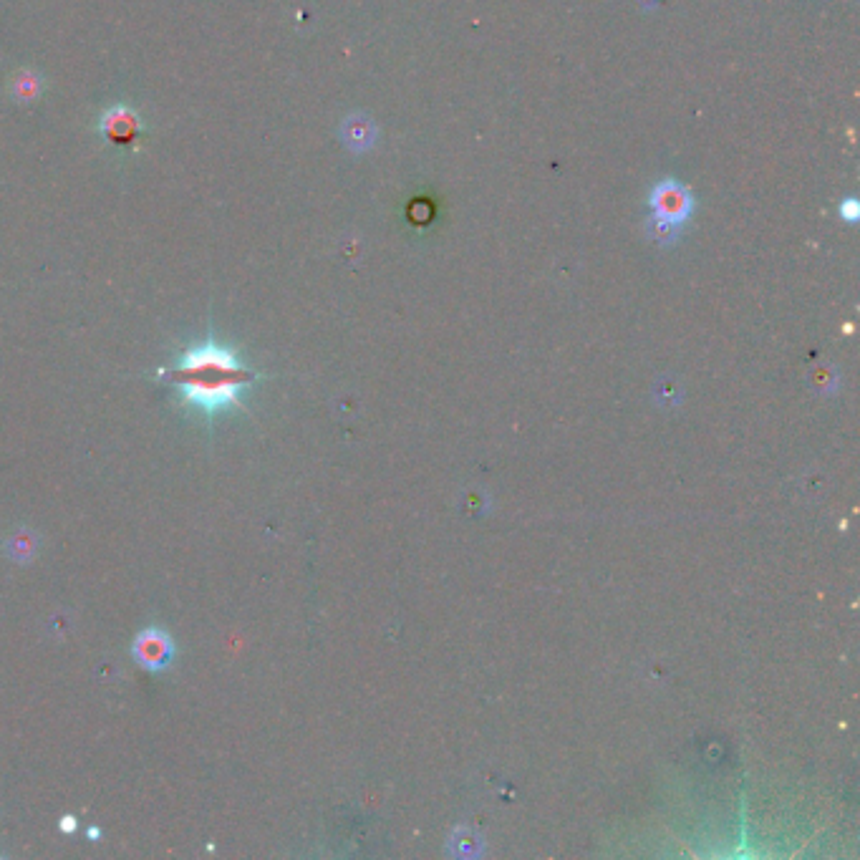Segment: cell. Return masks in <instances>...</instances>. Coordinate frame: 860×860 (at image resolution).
I'll list each match as a JSON object with an SVG mask.
<instances>
[{"mask_svg":"<svg viewBox=\"0 0 860 860\" xmlns=\"http://www.w3.org/2000/svg\"><path fill=\"white\" fill-rule=\"evenodd\" d=\"M164 379L180 389L185 401L205 412H217L227 404H240V391L253 384V371L220 346H200L187 351L180 364L164 371Z\"/></svg>","mask_w":860,"mask_h":860,"instance_id":"obj_1","label":"cell"},{"mask_svg":"<svg viewBox=\"0 0 860 860\" xmlns=\"http://www.w3.org/2000/svg\"><path fill=\"white\" fill-rule=\"evenodd\" d=\"M649 207L651 215H659L664 220L676 222V225H686L697 212V197H694L692 187H686L684 182L674 180V177H666L651 187Z\"/></svg>","mask_w":860,"mask_h":860,"instance_id":"obj_2","label":"cell"},{"mask_svg":"<svg viewBox=\"0 0 860 860\" xmlns=\"http://www.w3.org/2000/svg\"><path fill=\"white\" fill-rule=\"evenodd\" d=\"M101 134L117 147H132L142 137V119L129 106H111L101 117Z\"/></svg>","mask_w":860,"mask_h":860,"instance_id":"obj_3","label":"cell"},{"mask_svg":"<svg viewBox=\"0 0 860 860\" xmlns=\"http://www.w3.org/2000/svg\"><path fill=\"white\" fill-rule=\"evenodd\" d=\"M172 656H175L172 641L159 628H149L134 641V659L147 669H164L172 661Z\"/></svg>","mask_w":860,"mask_h":860,"instance_id":"obj_4","label":"cell"},{"mask_svg":"<svg viewBox=\"0 0 860 860\" xmlns=\"http://www.w3.org/2000/svg\"><path fill=\"white\" fill-rule=\"evenodd\" d=\"M341 139L343 144H346V149H351V152H369V149H374L376 139H379V124H376L369 114L356 111V114H349V117L343 119Z\"/></svg>","mask_w":860,"mask_h":860,"instance_id":"obj_5","label":"cell"},{"mask_svg":"<svg viewBox=\"0 0 860 860\" xmlns=\"http://www.w3.org/2000/svg\"><path fill=\"white\" fill-rule=\"evenodd\" d=\"M644 230H646V235L654 240V243L669 248V245H674L676 240L681 238V230H684V225H676V222L664 220V217H659V215H649Z\"/></svg>","mask_w":860,"mask_h":860,"instance_id":"obj_6","label":"cell"},{"mask_svg":"<svg viewBox=\"0 0 860 860\" xmlns=\"http://www.w3.org/2000/svg\"><path fill=\"white\" fill-rule=\"evenodd\" d=\"M838 215H840V220L848 222V225H855V222L860 220L858 197H845V200L838 205Z\"/></svg>","mask_w":860,"mask_h":860,"instance_id":"obj_7","label":"cell"},{"mask_svg":"<svg viewBox=\"0 0 860 860\" xmlns=\"http://www.w3.org/2000/svg\"><path fill=\"white\" fill-rule=\"evenodd\" d=\"M61 828H64V830H74V828H76V820H74V818H64V823H61Z\"/></svg>","mask_w":860,"mask_h":860,"instance_id":"obj_8","label":"cell"}]
</instances>
